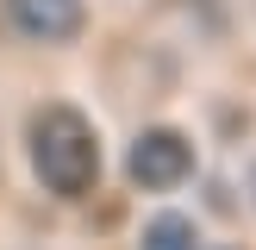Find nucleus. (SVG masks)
Segmentation results:
<instances>
[{"label":"nucleus","instance_id":"obj_6","mask_svg":"<svg viewBox=\"0 0 256 250\" xmlns=\"http://www.w3.org/2000/svg\"><path fill=\"white\" fill-rule=\"evenodd\" d=\"M219 250H238V244H219Z\"/></svg>","mask_w":256,"mask_h":250},{"label":"nucleus","instance_id":"obj_1","mask_svg":"<svg viewBox=\"0 0 256 250\" xmlns=\"http://www.w3.org/2000/svg\"><path fill=\"white\" fill-rule=\"evenodd\" d=\"M32 175L56 200H82L100 182V138L82 106H44L32 119Z\"/></svg>","mask_w":256,"mask_h":250},{"label":"nucleus","instance_id":"obj_2","mask_svg":"<svg viewBox=\"0 0 256 250\" xmlns=\"http://www.w3.org/2000/svg\"><path fill=\"white\" fill-rule=\"evenodd\" d=\"M125 169H132V182L144 188V194H169V188L194 182V144H188L175 125H150V132H138Z\"/></svg>","mask_w":256,"mask_h":250},{"label":"nucleus","instance_id":"obj_4","mask_svg":"<svg viewBox=\"0 0 256 250\" xmlns=\"http://www.w3.org/2000/svg\"><path fill=\"white\" fill-rule=\"evenodd\" d=\"M138 250H200L194 244V219L188 212H156L144 225V238H138Z\"/></svg>","mask_w":256,"mask_h":250},{"label":"nucleus","instance_id":"obj_3","mask_svg":"<svg viewBox=\"0 0 256 250\" xmlns=\"http://www.w3.org/2000/svg\"><path fill=\"white\" fill-rule=\"evenodd\" d=\"M6 19L32 44H69V38H82L88 6L82 0H6Z\"/></svg>","mask_w":256,"mask_h":250},{"label":"nucleus","instance_id":"obj_5","mask_svg":"<svg viewBox=\"0 0 256 250\" xmlns=\"http://www.w3.org/2000/svg\"><path fill=\"white\" fill-rule=\"evenodd\" d=\"M250 200H256V162H250Z\"/></svg>","mask_w":256,"mask_h":250}]
</instances>
